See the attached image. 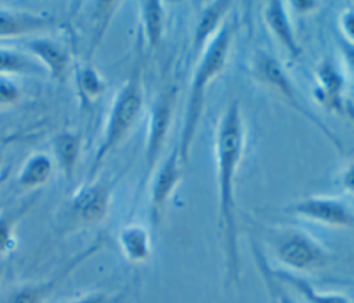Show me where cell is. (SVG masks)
<instances>
[{
  "label": "cell",
  "instance_id": "cell-1",
  "mask_svg": "<svg viewBox=\"0 0 354 303\" xmlns=\"http://www.w3.org/2000/svg\"><path fill=\"white\" fill-rule=\"evenodd\" d=\"M246 129L238 100L232 101L221 113L214 136V155L217 169L218 228L224 255L225 286L238 284L241 277L239 228L236 220L235 180L243 158Z\"/></svg>",
  "mask_w": 354,
  "mask_h": 303
},
{
  "label": "cell",
  "instance_id": "cell-2",
  "mask_svg": "<svg viewBox=\"0 0 354 303\" xmlns=\"http://www.w3.org/2000/svg\"><path fill=\"white\" fill-rule=\"evenodd\" d=\"M234 28L231 22H224L220 30L207 43L203 51L196 58L192 77L188 87L185 112L180 138L177 143L181 160L185 163L189 159L192 143L202 118L205 97L209 86L223 72L232 43Z\"/></svg>",
  "mask_w": 354,
  "mask_h": 303
},
{
  "label": "cell",
  "instance_id": "cell-3",
  "mask_svg": "<svg viewBox=\"0 0 354 303\" xmlns=\"http://www.w3.org/2000/svg\"><path fill=\"white\" fill-rule=\"evenodd\" d=\"M144 104V89H142V76H141V65H134L130 76L126 83L118 91L109 116L105 125L104 137L94 154V159L91 162V167L88 172V177L93 178L98 169L102 166L108 155L123 141V138L129 134L131 127L134 126Z\"/></svg>",
  "mask_w": 354,
  "mask_h": 303
},
{
  "label": "cell",
  "instance_id": "cell-4",
  "mask_svg": "<svg viewBox=\"0 0 354 303\" xmlns=\"http://www.w3.org/2000/svg\"><path fill=\"white\" fill-rule=\"evenodd\" d=\"M250 73L256 80L281 95L296 112L308 119L337 151L343 152V143L340 141L339 136L303 101L297 87L277 57L268 51H259L253 58Z\"/></svg>",
  "mask_w": 354,
  "mask_h": 303
},
{
  "label": "cell",
  "instance_id": "cell-5",
  "mask_svg": "<svg viewBox=\"0 0 354 303\" xmlns=\"http://www.w3.org/2000/svg\"><path fill=\"white\" fill-rule=\"evenodd\" d=\"M272 249L283 270L296 274L322 270L330 260L324 244L300 228H285L277 232Z\"/></svg>",
  "mask_w": 354,
  "mask_h": 303
},
{
  "label": "cell",
  "instance_id": "cell-6",
  "mask_svg": "<svg viewBox=\"0 0 354 303\" xmlns=\"http://www.w3.org/2000/svg\"><path fill=\"white\" fill-rule=\"evenodd\" d=\"M346 87L347 80L340 65L333 58H324L315 68L313 95L324 108L354 122V101L346 95Z\"/></svg>",
  "mask_w": 354,
  "mask_h": 303
},
{
  "label": "cell",
  "instance_id": "cell-7",
  "mask_svg": "<svg viewBox=\"0 0 354 303\" xmlns=\"http://www.w3.org/2000/svg\"><path fill=\"white\" fill-rule=\"evenodd\" d=\"M285 210L304 220L328 227H354V209L346 199L339 196L310 195L290 203Z\"/></svg>",
  "mask_w": 354,
  "mask_h": 303
},
{
  "label": "cell",
  "instance_id": "cell-8",
  "mask_svg": "<svg viewBox=\"0 0 354 303\" xmlns=\"http://www.w3.org/2000/svg\"><path fill=\"white\" fill-rule=\"evenodd\" d=\"M183 165L177 144L155 167L149 190V219L153 226L162 220L165 208L183 180Z\"/></svg>",
  "mask_w": 354,
  "mask_h": 303
},
{
  "label": "cell",
  "instance_id": "cell-9",
  "mask_svg": "<svg viewBox=\"0 0 354 303\" xmlns=\"http://www.w3.org/2000/svg\"><path fill=\"white\" fill-rule=\"evenodd\" d=\"M176 98L177 87L171 86L158 95L151 108L145 140V165L148 170L153 169L158 165L162 148L167 140L170 125L173 120Z\"/></svg>",
  "mask_w": 354,
  "mask_h": 303
},
{
  "label": "cell",
  "instance_id": "cell-10",
  "mask_svg": "<svg viewBox=\"0 0 354 303\" xmlns=\"http://www.w3.org/2000/svg\"><path fill=\"white\" fill-rule=\"evenodd\" d=\"M112 184L101 180L82 188L72 199V212L83 224H97L105 219L111 206Z\"/></svg>",
  "mask_w": 354,
  "mask_h": 303
},
{
  "label": "cell",
  "instance_id": "cell-11",
  "mask_svg": "<svg viewBox=\"0 0 354 303\" xmlns=\"http://www.w3.org/2000/svg\"><path fill=\"white\" fill-rule=\"evenodd\" d=\"M263 21L270 33L277 39L292 61L300 58L303 50L296 37L288 4L281 1H267L263 6Z\"/></svg>",
  "mask_w": 354,
  "mask_h": 303
},
{
  "label": "cell",
  "instance_id": "cell-12",
  "mask_svg": "<svg viewBox=\"0 0 354 303\" xmlns=\"http://www.w3.org/2000/svg\"><path fill=\"white\" fill-rule=\"evenodd\" d=\"M231 7V1H212L203 7L196 19L191 43V53L195 59L224 25Z\"/></svg>",
  "mask_w": 354,
  "mask_h": 303
},
{
  "label": "cell",
  "instance_id": "cell-13",
  "mask_svg": "<svg viewBox=\"0 0 354 303\" xmlns=\"http://www.w3.org/2000/svg\"><path fill=\"white\" fill-rule=\"evenodd\" d=\"M55 19L50 15L29 11L0 10V37H15L48 29Z\"/></svg>",
  "mask_w": 354,
  "mask_h": 303
},
{
  "label": "cell",
  "instance_id": "cell-14",
  "mask_svg": "<svg viewBox=\"0 0 354 303\" xmlns=\"http://www.w3.org/2000/svg\"><path fill=\"white\" fill-rule=\"evenodd\" d=\"M30 55L48 72L54 79L62 80L69 65L66 50L50 39H32L26 43Z\"/></svg>",
  "mask_w": 354,
  "mask_h": 303
},
{
  "label": "cell",
  "instance_id": "cell-15",
  "mask_svg": "<svg viewBox=\"0 0 354 303\" xmlns=\"http://www.w3.org/2000/svg\"><path fill=\"white\" fill-rule=\"evenodd\" d=\"M101 246V242H95L93 244V246H90L88 249H86L84 252H82L80 255H77V257H75L58 275L53 277L51 279L43 282V284H36V285H28L24 286L21 289H18L8 300V303H46L48 296L51 295V292L57 288V285L75 268L77 267L87 256H91L94 252L98 250V248Z\"/></svg>",
  "mask_w": 354,
  "mask_h": 303
},
{
  "label": "cell",
  "instance_id": "cell-16",
  "mask_svg": "<svg viewBox=\"0 0 354 303\" xmlns=\"http://www.w3.org/2000/svg\"><path fill=\"white\" fill-rule=\"evenodd\" d=\"M271 275L282 282L285 286L292 288L306 303H351L347 296L339 292H324L317 289L311 282L303 278L300 274L270 267Z\"/></svg>",
  "mask_w": 354,
  "mask_h": 303
},
{
  "label": "cell",
  "instance_id": "cell-17",
  "mask_svg": "<svg viewBox=\"0 0 354 303\" xmlns=\"http://www.w3.org/2000/svg\"><path fill=\"white\" fill-rule=\"evenodd\" d=\"M123 256L131 263H142L151 256L152 242L149 231L141 224H127L118 235Z\"/></svg>",
  "mask_w": 354,
  "mask_h": 303
},
{
  "label": "cell",
  "instance_id": "cell-18",
  "mask_svg": "<svg viewBox=\"0 0 354 303\" xmlns=\"http://www.w3.org/2000/svg\"><path fill=\"white\" fill-rule=\"evenodd\" d=\"M140 10L145 43L151 50H155L163 36L165 7L159 1H144L140 4Z\"/></svg>",
  "mask_w": 354,
  "mask_h": 303
},
{
  "label": "cell",
  "instance_id": "cell-19",
  "mask_svg": "<svg viewBox=\"0 0 354 303\" xmlns=\"http://www.w3.org/2000/svg\"><path fill=\"white\" fill-rule=\"evenodd\" d=\"M51 172V158L43 152H36L25 160L17 177V181L24 188H37L48 181Z\"/></svg>",
  "mask_w": 354,
  "mask_h": 303
},
{
  "label": "cell",
  "instance_id": "cell-20",
  "mask_svg": "<svg viewBox=\"0 0 354 303\" xmlns=\"http://www.w3.org/2000/svg\"><path fill=\"white\" fill-rule=\"evenodd\" d=\"M80 152V137L76 133L64 131L54 138V154L64 176L71 181L76 172V165Z\"/></svg>",
  "mask_w": 354,
  "mask_h": 303
},
{
  "label": "cell",
  "instance_id": "cell-21",
  "mask_svg": "<svg viewBox=\"0 0 354 303\" xmlns=\"http://www.w3.org/2000/svg\"><path fill=\"white\" fill-rule=\"evenodd\" d=\"M46 69L29 54L17 50L0 48V76L7 75H43Z\"/></svg>",
  "mask_w": 354,
  "mask_h": 303
},
{
  "label": "cell",
  "instance_id": "cell-22",
  "mask_svg": "<svg viewBox=\"0 0 354 303\" xmlns=\"http://www.w3.org/2000/svg\"><path fill=\"white\" fill-rule=\"evenodd\" d=\"M35 201L36 198H32L26 203L18 208L6 210L0 214V255L10 252L17 245V238H15L17 223L21 220V217L25 213H28V210L32 208Z\"/></svg>",
  "mask_w": 354,
  "mask_h": 303
},
{
  "label": "cell",
  "instance_id": "cell-23",
  "mask_svg": "<svg viewBox=\"0 0 354 303\" xmlns=\"http://www.w3.org/2000/svg\"><path fill=\"white\" fill-rule=\"evenodd\" d=\"M253 257H254L256 266L263 277V281H264L267 291H268L271 299L274 300V303H297L296 299L288 292L285 285L271 275L270 264H268L267 259L264 257L263 252L260 250V248L256 245H253Z\"/></svg>",
  "mask_w": 354,
  "mask_h": 303
},
{
  "label": "cell",
  "instance_id": "cell-24",
  "mask_svg": "<svg viewBox=\"0 0 354 303\" xmlns=\"http://www.w3.org/2000/svg\"><path fill=\"white\" fill-rule=\"evenodd\" d=\"M106 84L104 82V79L100 76V73L91 68V66H86L83 69L79 71L77 75V89H79V94L80 97L90 102L94 98H97L98 95H101L105 90Z\"/></svg>",
  "mask_w": 354,
  "mask_h": 303
},
{
  "label": "cell",
  "instance_id": "cell-25",
  "mask_svg": "<svg viewBox=\"0 0 354 303\" xmlns=\"http://www.w3.org/2000/svg\"><path fill=\"white\" fill-rule=\"evenodd\" d=\"M22 93L18 84L7 76H0V107H11L21 101Z\"/></svg>",
  "mask_w": 354,
  "mask_h": 303
},
{
  "label": "cell",
  "instance_id": "cell-26",
  "mask_svg": "<svg viewBox=\"0 0 354 303\" xmlns=\"http://www.w3.org/2000/svg\"><path fill=\"white\" fill-rule=\"evenodd\" d=\"M337 25L343 42L354 46V7H347L339 14Z\"/></svg>",
  "mask_w": 354,
  "mask_h": 303
},
{
  "label": "cell",
  "instance_id": "cell-27",
  "mask_svg": "<svg viewBox=\"0 0 354 303\" xmlns=\"http://www.w3.org/2000/svg\"><path fill=\"white\" fill-rule=\"evenodd\" d=\"M119 299V296H109L102 292H93L79 299H75L72 303H118Z\"/></svg>",
  "mask_w": 354,
  "mask_h": 303
},
{
  "label": "cell",
  "instance_id": "cell-28",
  "mask_svg": "<svg viewBox=\"0 0 354 303\" xmlns=\"http://www.w3.org/2000/svg\"><path fill=\"white\" fill-rule=\"evenodd\" d=\"M339 183L343 190L354 195V160L342 170L339 176Z\"/></svg>",
  "mask_w": 354,
  "mask_h": 303
},
{
  "label": "cell",
  "instance_id": "cell-29",
  "mask_svg": "<svg viewBox=\"0 0 354 303\" xmlns=\"http://www.w3.org/2000/svg\"><path fill=\"white\" fill-rule=\"evenodd\" d=\"M342 55L346 61L348 69L354 73V46L346 42H342Z\"/></svg>",
  "mask_w": 354,
  "mask_h": 303
},
{
  "label": "cell",
  "instance_id": "cell-30",
  "mask_svg": "<svg viewBox=\"0 0 354 303\" xmlns=\"http://www.w3.org/2000/svg\"><path fill=\"white\" fill-rule=\"evenodd\" d=\"M292 6L297 12H308L317 8V3H313V1H295Z\"/></svg>",
  "mask_w": 354,
  "mask_h": 303
},
{
  "label": "cell",
  "instance_id": "cell-31",
  "mask_svg": "<svg viewBox=\"0 0 354 303\" xmlns=\"http://www.w3.org/2000/svg\"><path fill=\"white\" fill-rule=\"evenodd\" d=\"M24 134L19 133H12V134H0V145H7L10 143H14L19 138H22Z\"/></svg>",
  "mask_w": 354,
  "mask_h": 303
},
{
  "label": "cell",
  "instance_id": "cell-32",
  "mask_svg": "<svg viewBox=\"0 0 354 303\" xmlns=\"http://www.w3.org/2000/svg\"><path fill=\"white\" fill-rule=\"evenodd\" d=\"M7 176H8V170H6L3 174H0V188H1V185H3V183L6 181V178H7Z\"/></svg>",
  "mask_w": 354,
  "mask_h": 303
},
{
  "label": "cell",
  "instance_id": "cell-33",
  "mask_svg": "<svg viewBox=\"0 0 354 303\" xmlns=\"http://www.w3.org/2000/svg\"><path fill=\"white\" fill-rule=\"evenodd\" d=\"M3 147L4 145H0V166H1V159H3Z\"/></svg>",
  "mask_w": 354,
  "mask_h": 303
}]
</instances>
